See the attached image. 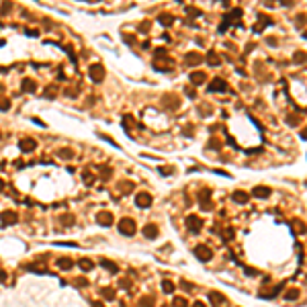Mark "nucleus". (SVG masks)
Segmentation results:
<instances>
[{
  "label": "nucleus",
  "mask_w": 307,
  "mask_h": 307,
  "mask_svg": "<svg viewBox=\"0 0 307 307\" xmlns=\"http://www.w3.org/2000/svg\"><path fill=\"white\" fill-rule=\"evenodd\" d=\"M119 231H121V234H125V235H131L133 231H135V223H133L131 219H121L119 221Z\"/></svg>",
  "instance_id": "f257e3e1"
},
{
  "label": "nucleus",
  "mask_w": 307,
  "mask_h": 307,
  "mask_svg": "<svg viewBox=\"0 0 307 307\" xmlns=\"http://www.w3.org/2000/svg\"><path fill=\"white\" fill-rule=\"evenodd\" d=\"M195 256H197V258H201L203 262H207V260L213 258V252H211L207 246H199V248H195Z\"/></svg>",
  "instance_id": "f03ea898"
},
{
  "label": "nucleus",
  "mask_w": 307,
  "mask_h": 307,
  "mask_svg": "<svg viewBox=\"0 0 307 307\" xmlns=\"http://www.w3.org/2000/svg\"><path fill=\"white\" fill-rule=\"evenodd\" d=\"M186 225H188V229L190 231H193V234H197V231H199L201 229V219L199 217H195V215H188V217H186Z\"/></svg>",
  "instance_id": "7ed1b4c3"
},
{
  "label": "nucleus",
  "mask_w": 307,
  "mask_h": 307,
  "mask_svg": "<svg viewBox=\"0 0 307 307\" xmlns=\"http://www.w3.org/2000/svg\"><path fill=\"white\" fill-rule=\"evenodd\" d=\"M252 193H254V197H268L270 195V188L268 186H256Z\"/></svg>",
  "instance_id": "20e7f679"
},
{
  "label": "nucleus",
  "mask_w": 307,
  "mask_h": 307,
  "mask_svg": "<svg viewBox=\"0 0 307 307\" xmlns=\"http://www.w3.org/2000/svg\"><path fill=\"white\" fill-rule=\"evenodd\" d=\"M143 234H146V238H156L158 235V227L156 225H146V227H143Z\"/></svg>",
  "instance_id": "39448f33"
},
{
  "label": "nucleus",
  "mask_w": 307,
  "mask_h": 307,
  "mask_svg": "<svg viewBox=\"0 0 307 307\" xmlns=\"http://www.w3.org/2000/svg\"><path fill=\"white\" fill-rule=\"evenodd\" d=\"M281 289H283V285H277V287H272L268 293H262V297H264V299H272L274 295H278V291H281Z\"/></svg>",
  "instance_id": "423d86ee"
},
{
  "label": "nucleus",
  "mask_w": 307,
  "mask_h": 307,
  "mask_svg": "<svg viewBox=\"0 0 307 307\" xmlns=\"http://www.w3.org/2000/svg\"><path fill=\"white\" fill-rule=\"evenodd\" d=\"M234 199L238 201V203H246V201H248V193H242V190H235V193H234Z\"/></svg>",
  "instance_id": "0eeeda50"
},
{
  "label": "nucleus",
  "mask_w": 307,
  "mask_h": 307,
  "mask_svg": "<svg viewBox=\"0 0 307 307\" xmlns=\"http://www.w3.org/2000/svg\"><path fill=\"white\" fill-rule=\"evenodd\" d=\"M211 90H225V82L221 78L213 80V84H211Z\"/></svg>",
  "instance_id": "6e6552de"
},
{
  "label": "nucleus",
  "mask_w": 307,
  "mask_h": 307,
  "mask_svg": "<svg viewBox=\"0 0 307 307\" xmlns=\"http://www.w3.org/2000/svg\"><path fill=\"white\" fill-rule=\"evenodd\" d=\"M21 147H23L25 151H31L35 147V142L33 139H23V142H21Z\"/></svg>",
  "instance_id": "1a4fd4ad"
},
{
  "label": "nucleus",
  "mask_w": 307,
  "mask_h": 307,
  "mask_svg": "<svg viewBox=\"0 0 307 307\" xmlns=\"http://www.w3.org/2000/svg\"><path fill=\"white\" fill-rule=\"evenodd\" d=\"M150 203H151L150 195H139L137 197V205H139V207H146V205H150Z\"/></svg>",
  "instance_id": "9d476101"
},
{
  "label": "nucleus",
  "mask_w": 307,
  "mask_h": 307,
  "mask_svg": "<svg viewBox=\"0 0 307 307\" xmlns=\"http://www.w3.org/2000/svg\"><path fill=\"white\" fill-rule=\"evenodd\" d=\"M223 301H225V299L221 297L219 293H211V303H213V305H221Z\"/></svg>",
  "instance_id": "9b49d317"
},
{
  "label": "nucleus",
  "mask_w": 307,
  "mask_h": 307,
  "mask_svg": "<svg viewBox=\"0 0 307 307\" xmlns=\"http://www.w3.org/2000/svg\"><path fill=\"white\" fill-rule=\"evenodd\" d=\"M297 297H299V291H297V289H291V291L285 293V299H289V301H293V299H297Z\"/></svg>",
  "instance_id": "f8f14e48"
},
{
  "label": "nucleus",
  "mask_w": 307,
  "mask_h": 307,
  "mask_svg": "<svg viewBox=\"0 0 307 307\" xmlns=\"http://www.w3.org/2000/svg\"><path fill=\"white\" fill-rule=\"evenodd\" d=\"M59 268H66V270L72 268V260H70V258H62V260H59Z\"/></svg>",
  "instance_id": "ddd939ff"
},
{
  "label": "nucleus",
  "mask_w": 307,
  "mask_h": 307,
  "mask_svg": "<svg viewBox=\"0 0 307 307\" xmlns=\"http://www.w3.org/2000/svg\"><path fill=\"white\" fill-rule=\"evenodd\" d=\"M80 268H84V270H92V262H90V260H80Z\"/></svg>",
  "instance_id": "4468645a"
},
{
  "label": "nucleus",
  "mask_w": 307,
  "mask_h": 307,
  "mask_svg": "<svg viewBox=\"0 0 307 307\" xmlns=\"http://www.w3.org/2000/svg\"><path fill=\"white\" fill-rule=\"evenodd\" d=\"M162 289H164L166 293H172V291H174V285H172L170 281H164V283H162Z\"/></svg>",
  "instance_id": "2eb2a0df"
},
{
  "label": "nucleus",
  "mask_w": 307,
  "mask_h": 307,
  "mask_svg": "<svg viewBox=\"0 0 307 307\" xmlns=\"http://www.w3.org/2000/svg\"><path fill=\"white\" fill-rule=\"evenodd\" d=\"M190 80H193V82H203V80H205V74H203V72L193 74V76H190Z\"/></svg>",
  "instance_id": "dca6fc26"
},
{
  "label": "nucleus",
  "mask_w": 307,
  "mask_h": 307,
  "mask_svg": "<svg viewBox=\"0 0 307 307\" xmlns=\"http://www.w3.org/2000/svg\"><path fill=\"white\" fill-rule=\"evenodd\" d=\"M102 295H105V299H115V293H113V289H102Z\"/></svg>",
  "instance_id": "f3484780"
},
{
  "label": "nucleus",
  "mask_w": 307,
  "mask_h": 307,
  "mask_svg": "<svg viewBox=\"0 0 307 307\" xmlns=\"http://www.w3.org/2000/svg\"><path fill=\"white\" fill-rule=\"evenodd\" d=\"M2 221H4V223H12V221H16V217H12V213H4Z\"/></svg>",
  "instance_id": "a211bd4d"
},
{
  "label": "nucleus",
  "mask_w": 307,
  "mask_h": 307,
  "mask_svg": "<svg viewBox=\"0 0 307 307\" xmlns=\"http://www.w3.org/2000/svg\"><path fill=\"white\" fill-rule=\"evenodd\" d=\"M102 266H105V268H109V270H117V266H115L113 262H109V260H102Z\"/></svg>",
  "instance_id": "6ab92c4d"
},
{
  "label": "nucleus",
  "mask_w": 307,
  "mask_h": 307,
  "mask_svg": "<svg viewBox=\"0 0 307 307\" xmlns=\"http://www.w3.org/2000/svg\"><path fill=\"white\" fill-rule=\"evenodd\" d=\"M107 215L109 213H102V217H100V223L102 225H109V223H111V217H107Z\"/></svg>",
  "instance_id": "aec40b11"
},
{
  "label": "nucleus",
  "mask_w": 307,
  "mask_h": 307,
  "mask_svg": "<svg viewBox=\"0 0 307 307\" xmlns=\"http://www.w3.org/2000/svg\"><path fill=\"white\" fill-rule=\"evenodd\" d=\"M305 58H307V55L303 53V51H299V53H295V62H305Z\"/></svg>",
  "instance_id": "412c9836"
},
{
  "label": "nucleus",
  "mask_w": 307,
  "mask_h": 307,
  "mask_svg": "<svg viewBox=\"0 0 307 307\" xmlns=\"http://www.w3.org/2000/svg\"><path fill=\"white\" fill-rule=\"evenodd\" d=\"M139 305H142V307H154V301H151V299H143Z\"/></svg>",
  "instance_id": "4be33fe9"
},
{
  "label": "nucleus",
  "mask_w": 307,
  "mask_h": 307,
  "mask_svg": "<svg viewBox=\"0 0 307 307\" xmlns=\"http://www.w3.org/2000/svg\"><path fill=\"white\" fill-rule=\"evenodd\" d=\"M174 305L176 307H186V301L184 299H174Z\"/></svg>",
  "instance_id": "5701e85b"
},
{
  "label": "nucleus",
  "mask_w": 307,
  "mask_h": 307,
  "mask_svg": "<svg viewBox=\"0 0 307 307\" xmlns=\"http://www.w3.org/2000/svg\"><path fill=\"white\" fill-rule=\"evenodd\" d=\"M6 278V272H2V270H0V281H4Z\"/></svg>",
  "instance_id": "b1692460"
},
{
  "label": "nucleus",
  "mask_w": 307,
  "mask_h": 307,
  "mask_svg": "<svg viewBox=\"0 0 307 307\" xmlns=\"http://www.w3.org/2000/svg\"><path fill=\"white\" fill-rule=\"evenodd\" d=\"M193 307H205V305H203V303H201V301H197V303H195V305H193Z\"/></svg>",
  "instance_id": "393cba45"
},
{
  "label": "nucleus",
  "mask_w": 307,
  "mask_h": 307,
  "mask_svg": "<svg viewBox=\"0 0 307 307\" xmlns=\"http://www.w3.org/2000/svg\"><path fill=\"white\" fill-rule=\"evenodd\" d=\"M303 137H305V139H307V129H305V131H303Z\"/></svg>",
  "instance_id": "a878e982"
},
{
  "label": "nucleus",
  "mask_w": 307,
  "mask_h": 307,
  "mask_svg": "<svg viewBox=\"0 0 307 307\" xmlns=\"http://www.w3.org/2000/svg\"><path fill=\"white\" fill-rule=\"evenodd\" d=\"M94 307H102V305H94Z\"/></svg>",
  "instance_id": "bb28decb"
}]
</instances>
